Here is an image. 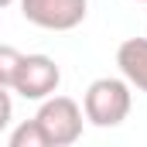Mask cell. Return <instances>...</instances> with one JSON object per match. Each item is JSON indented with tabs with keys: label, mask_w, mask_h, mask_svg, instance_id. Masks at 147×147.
<instances>
[{
	"label": "cell",
	"mask_w": 147,
	"mask_h": 147,
	"mask_svg": "<svg viewBox=\"0 0 147 147\" xmlns=\"http://www.w3.org/2000/svg\"><path fill=\"white\" fill-rule=\"evenodd\" d=\"M130 106H134V96H130V82L127 79H113V75H103V79H92L86 96H82V113L92 127H120L127 116H130Z\"/></svg>",
	"instance_id": "obj_1"
},
{
	"label": "cell",
	"mask_w": 147,
	"mask_h": 147,
	"mask_svg": "<svg viewBox=\"0 0 147 147\" xmlns=\"http://www.w3.org/2000/svg\"><path fill=\"white\" fill-rule=\"evenodd\" d=\"M82 106L69 99V96H45L41 106H38L34 120L41 123L45 137H48V147H72L79 137H82Z\"/></svg>",
	"instance_id": "obj_2"
},
{
	"label": "cell",
	"mask_w": 147,
	"mask_h": 147,
	"mask_svg": "<svg viewBox=\"0 0 147 147\" xmlns=\"http://www.w3.org/2000/svg\"><path fill=\"white\" fill-rule=\"evenodd\" d=\"M21 14L45 31H72L86 21L89 0H21Z\"/></svg>",
	"instance_id": "obj_3"
},
{
	"label": "cell",
	"mask_w": 147,
	"mask_h": 147,
	"mask_svg": "<svg viewBox=\"0 0 147 147\" xmlns=\"http://www.w3.org/2000/svg\"><path fill=\"white\" fill-rule=\"evenodd\" d=\"M62 82V69L55 65L51 55H21V65H17V75L10 82V89L24 99H45L58 89Z\"/></svg>",
	"instance_id": "obj_4"
},
{
	"label": "cell",
	"mask_w": 147,
	"mask_h": 147,
	"mask_svg": "<svg viewBox=\"0 0 147 147\" xmlns=\"http://www.w3.org/2000/svg\"><path fill=\"white\" fill-rule=\"evenodd\" d=\"M116 65L120 75L130 82V89L147 92V38H127L116 48Z\"/></svg>",
	"instance_id": "obj_5"
},
{
	"label": "cell",
	"mask_w": 147,
	"mask_h": 147,
	"mask_svg": "<svg viewBox=\"0 0 147 147\" xmlns=\"http://www.w3.org/2000/svg\"><path fill=\"white\" fill-rule=\"evenodd\" d=\"M10 147H48V137L38 120H24L10 130Z\"/></svg>",
	"instance_id": "obj_6"
},
{
	"label": "cell",
	"mask_w": 147,
	"mask_h": 147,
	"mask_svg": "<svg viewBox=\"0 0 147 147\" xmlns=\"http://www.w3.org/2000/svg\"><path fill=\"white\" fill-rule=\"evenodd\" d=\"M17 65H21V51L14 45H0V86L10 89L14 75H17Z\"/></svg>",
	"instance_id": "obj_7"
},
{
	"label": "cell",
	"mask_w": 147,
	"mask_h": 147,
	"mask_svg": "<svg viewBox=\"0 0 147 147\" xmlns=\"http://www.w3.org/2000/svg\"><path fill=\"white\" fill-rule=\"evenodd\" d=\"M10 116H14V103H10V92L0 86V134L10 127Z\"/></svg>",
	"instance_id": "obj_8"
},
{
	"label": "cell",
	"mask_w": 147,
	"mask_h": 147,
	"mask_svg": "<svg viewBox=\"0 0 147 147\" xmlns=\"http://www.w3.org/2000/svg\"><path fill=\"white\" fill-rule=\"evenodd\" d=\"M10 3H14V0H0V10H3V7H10Z\"/></svg>",
	"instance_id": "obj_9"
},
{
	"label": "cell",
	"mask_w": 147,
	"mask_h": 147,
	"mask_svg": "<svg viewBox=\"0 0 147 147\" xmlns=\"http://www.w3.org/2000/svg\"><path fill=\"white\" fill-rule=\"evenodd\" d=\"M137 3H147V0H137Z\"/></svg>",
	"instance_id": "obj_10"
}]
</instances>
